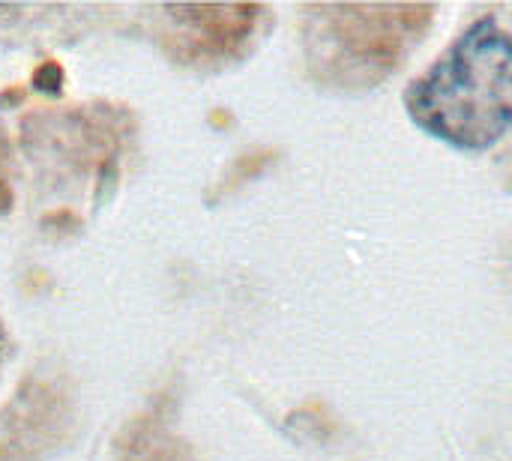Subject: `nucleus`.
I'll use <instances>...</instances> for the list:
<instances>
[{
    "instance_id": "1",
    "label": "nucleus",
    "mask_w": 512,
    "mask_h": 461,
    "mask_svg": "<svg viewBox=\"0 0 512 461\" xmlns=\"http://www.w3.org/2000/svg\"><path fill=\"white\" fill-rule=\"evenodd\" d=\"M411 120L456 150H489L512 129V33L474 21L405 87Z\"/></svg>"
},
{
    "instance_id": "2",
    "label": "nucleus",
    "mask_w": 512,
    "mask_h": 461,
    "mask_svg": "<svg viewBox=\"0 0 512 461\" xmlns=\"http://www.w3.org/2000/svg\"><path fill=\"white\" fill-rule=\"evenodd\" d=\"M432 15V6H309V69L324 84L375 87L405 60Z\"/></svg>"
},
{
    "instance_id": "3",
    "label": "nucleus",
    "mask_w": 512,
    "mask_h": 461,
    "mask_svg": "<svg viewBox=\"0 0 512 461\" xmlns=\"http://www.w3.org/2000/svg\"><path fill=\"white\" fill-rule=\"evenodd\" d=\"M171 45L189 63L219 60L246 45L252 36L258 6H168Z\"/></svg>"
},
{
    "instance_id": "4",
    "label": "nucleus",
    "mask_w": 512,
    "mask_h": 461,
    "mask_svg": "<svg viewBox=\"0 0 512 461\" xmlns=\"http://www.w3.org/2000/svg\"><path fill=\"white\" fill-rule=\"evenodd\" d=\"M51 402H57V387L51 381H30L24 387V393H18V405H9L12 411L3 417L0 423V461H24L36 456V444L51 432H27L30 426H39L51 417H57V408H51Z\"/></svg>"
},
{
    "instance_id": "5",
    "label": "nucleus",
    "mask_w": 512,
    "mask_h": 461,
    "mask_svg": "<svg viewBox=\"0 0 512 461\" xmlns=\"http://www.w3.org/2000/svg\"><path fill=\"white\" fill-rule=\"evenodd\" d=\"M6 354H9V339H6V330H3V324H0V372H3V366H6Z\"/></svg>"
}]
</instances>
